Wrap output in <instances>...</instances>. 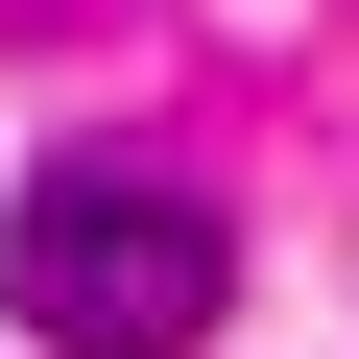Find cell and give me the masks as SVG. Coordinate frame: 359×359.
<instances>
[{
	"instance_id": "obj_1",
	"label": "cell",
	"mask_w": 359,
	"mask_h": 359,
	"mask_svg": "<svg viewBox=\"0 0 359 359\" xmlns=\"http://www.w3.org/2000/svg\"><path fill=\"white\" fill-rule=\"evenodd\" d=\"M216 216L192 192H144V168H48L25 216H0V311H25L48 359H192L216 335Z\"/></svg>"
}]
</instances>
